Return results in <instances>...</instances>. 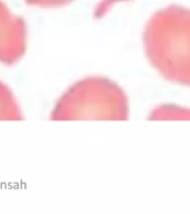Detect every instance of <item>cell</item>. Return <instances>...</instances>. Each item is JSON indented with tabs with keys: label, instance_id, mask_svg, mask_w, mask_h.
I'll return each instance as SVG.
<instances>
[{
	"label": "cell",
	"instance_id": "1",
	"mask_svg": "<svg viewBox=\"0 0 190 214\" xmlns=\"http://www.w3.org/2000/svg\"><path fill=\"white\" fill-rule=\"evenodd\" d=\"M142 42L149 62L163 78L190 87V9L175 5L155 12Z\"/></svg>",
	"mask_w": 190,
	"mask_h": 214
},
{
	"label": "cell",
	"instance_id": "7",
	"mask_svg": "<svg viewBox=\"0 0 190 214\" xmlns=\"http://www.w3.org/2000/svg\"><path fill=\"white\" fill-rule=\"evenodd\" d=\"M26 4L40 8H59L71 4L75 0H24Z\"/></svg>",
	"mask_w": 190,
	"mask_h": 214
},
{
	"label": "cell",
	"instance_id": "4",
	"mask_svg": "<svg viewBox=\"0 0 190 214\" xmlns=\"http://www.w3.org/2000/svg\"><path fill=\"white\" fill-rule=\"evenodd\" d=\"M24 115L10 88L0 82V121H20Z\"/></svg>",
	"mask_w": 190,
	"mask_h": 214
},
{
	"label": "cell",
	"instance_id": "5",
	"mask_svg": "<svg viewBox=\"0 0 190 214\" xmlns=\"http://www.w3.org/2000/svg\"><path fill=\"white\" fill-rule=\"evenodd\" d=\"M149 119H190V108L177 105L158 106L150 113Z\"/></svg>",
	"mask_w": 190,
	"mask_h": 214
},
{
	"label": "cell",
	"instance_id": "2",
	"mask_svg": "<svg viewBox=\"0 0 190 214\" xmlns=\"http://www.w3.org/2000/svg\"><path fill=\"white\" fill-rule=\"evenodd\" d=\"M128 116V98L122 88L98 76L73 84L57 100L51 113L53 121H126Z\"/></svg>",
	"mask_w": 190,
	"mask_h": 214
},
{
	"label": "cell",
	"instance_id": "3",
	"mask_svg": "<svg viewBox=\"0 0 190 214\" xmlns=\"http://www.w3.org/2000/svg\"><path fill=\"white\" fill-rule=\"evenodd\" d=\"M27 49V25L0 0V62L17 64Z\"/></svg>",
	"mask_w": 190,
	"mask_h": 214
},
{
	"label": "cell",
	"instance_id": "6",
	"mask_svg": "<svg viewBox=\"0 0 190 214\" xmlns=\"http://www.w3.org/2000/svg\"><path fill=\"white\" fill-rule=\"evenodd\" d=\"M124 1H128V0H100L97 4V6L95 7L93 17L100 19L110 11V9L114 5L119 4V2H124Z\"/></svg>",
	"mask_w": 190,
	"mask_h": 214
}]
</instances>
